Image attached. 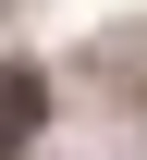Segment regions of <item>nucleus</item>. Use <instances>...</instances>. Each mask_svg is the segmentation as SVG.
Here are the masks:
<instances>
[{"mask_svg": "<svg viewBox=\"0 0 147 160\" xmlns=\"http://www.w3.org/2000/svg\"><path fill=\"white\" fill-rule=\"evenodd\" d=\"M37 111H49V86H37V62H0V160H12L25 136H37Z\"/></svg>", "mask_w": 147, "mask_h": 160, "instance_id": "f257e3e1", "label": "nucleus"}]
</instances>
